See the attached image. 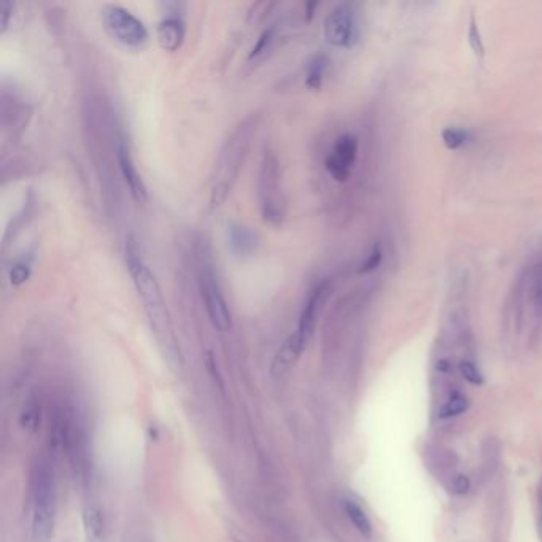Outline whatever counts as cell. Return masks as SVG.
<instances>
[{"label":"cell","instance_id":"cell-24","mask_svg":"<svg viewBox=\"0 0 542 542\" xmlns=\"http://www.w3.org/2000/svg\"><path fill=\"white\" fill-rule=\"evenodd\" d=\"M534 303H536L538 311L542 312V264L539 266L536 278H534Z\"/></svg>","mask_w":542,"mask_h":542},{"label":"cell","instance_id":"cell-12","mask_svg":"<svg viewBox=\"0 0 542 542\" xmlns=\"http://www.w3.org/2000/svg\"><path fill=\"white\" fill-rule=\"evenodd\" d=\"M184 38V24L182 18L167 16L157 26V42L166 51H177Z\"/></svg>","mask_w":542,"mask_h":542},{"label":"cell","instance_id":"cell-25","mask_svg":"<svg viewBox=\"0 0 542 542\" xmlns=\"http://www.w3.org/2000/svg\"><path fill=\"white\" fill-rule=\"evenodd\" d=\"M471 490V480L466 476H458L454 482V491L457 495H466Z\"/></svg>","mask_w":542,"mask_h":542},{"label":"cell","instance_id":"cell-21","mask_svg":"<svg viewBox=\"0 0 542 542\" xmlns=\"http://www.w3.org/2000/svg\"><path fill=\"white\" fill-rule=\"evenodd\" d=\"M21 424L29 431L37 429L40 424V407L36 402H29L23 410L21 415Z\"/></svg>","mask_w":542,"mask_h":542},{"label":"cell","instance_id":"cell-18","mask_svg":"<svg viewBox=\"0 0 542 542\" xmlns=\"http://www.w3.org/2000/svg\"><path fill=\"white\" fill-rule=\"evenodd\" d=\"M468 406H469L468 397H466L464 395L457 393V395L452 396L450 401L442 407L441 417L442 418H449V417L459 415V414H463L466 409H468Z\"/></svg>","mask_w":542,"mask_h":542},{"label":"cell","instance_id":"cell-5","mask_svg":"<svg viewBox=\"0 0 542 542\" xmlns=\"http://www.w3.org/2000/svg\"><path fill=\"white\" fill-rule=\"evenodd\" d=\"M259 201L266 222L280 224L285 214V201L280 187V170L276 155L266 152L259 172Z\"/></svg>","mask_w":542,"mask_h":542},{"label":"cell","instance_id":"cell-22","mask_svg":"<svg viewBox=\"0 0 542 542\" xmlns=\"http://www.w3.org/2000/svg\"><path fill=\"white\" fill-rule=\"evenodd\" d=\"M459 372H462L464 379L468 380L469 383H472V385H482L484 383L482 374H480V370L477 369V366L472 361L464 360V361L459 363Z\"/></svg>","mask_w":542,"mask_h":542},{"label":"cell","instance_id":"cell-8","mask_svg":"<svg viewBox=\"0 0 542 542\" xmlns=\"http://www.w3.org/2000/svg\"><path fill=\"white\" fill-rule=\"evenodd\" d=\"M325 37L328 43L338 48H353L360 40V26L352 5L342 4L325 19Z\"/></svg>","mask_w":542,"mask_h":542},{"label":"cell","instance_id":"cell-6","mask_svg":"<svg viewBox=\"0 0 542 542\" xmlns=\"http://www.w3.org/2000/svg\"><path fill=\"white\" fill-rule=\"evenodd\" d=\"M102 21L110 36L123 45L139 48L148 40L145 24L125 6L107 5L102 11Z\"/></svg>","mask_w":542,"mask_h":542},{"label":"cell","instance_id":"cell-17","mask_svg":"<svg viewBox=\"0 0 542 542\" xmlns=\"http://www.w3.org/2000/svg\"><path fill=\"white\" fill-rule=\"evenodd\" d=\"M468 38H469V45H471V50L474 51V54L477 58L482 59L485 56V45H484V40H482V33H480V29H479V24H477V19L474 16V13H472L471 18H469V32H468Z\"/></svg>","mask_w":542,"mask_h":542},{"label":"cell","instance_id":"cell-4","mask_svg":"<svg viewBox=\"0 0 542 542\" xmlns=\"http://www.w3.org/2000/svg\"><path fill=\"white\" fill-rule=\"evenodd\" d=\"M32 530L33 536L45 542L53 536L54 514H56V491H54L53 471L45 462L36 464L32 476Z\"/></svg>","mask_w":542,"mask_h":542},{"label":"cell","instance_id":"cell-15","mask_svg":"<svg viewBox=\"0 0 542 542\" xmlns=\"http://www.w3.org/2000/svg\"><path fill=\"white\" fill-rule=\"evenodd\" d=\"M345 512L347 517L352 521L353 526L358 530L363 536L369 538L372 534V525H370V520L368 518L366 512L361 509V506H358L355 501H345Z\"/></svg>","mask_w":542,"mask_h":542},{"label":"cell","instance_id":"cell-7","mask_svg":"<svg viewBox=\"0 0 542 542\" xmlns=\"http://www.w3.org/2000/svg\"><path fill=\"white\" fill-rule=\"evenodd\" d=\"M199 285H201V294L205 303V308H207L209 318L218 331H229L232 320L231 312L228 308V303L223 296L222 288H219L218 278L212 267L204 266L201 269V276H199Z\"/></svg>","mask_w":542,"mask_h":542},{"label":"cell","instance_id":"cell-1","mask_svg":"<svg viewBox=\"0 0 542 542\" xmlns=\"http://www.w3.org/2000/svg\"><path fill=\"white\" fill-rule=\"evenodd\" d=\"M126 264L130 277L134 280L137 293H139L143 303V308H145L150 326H152V331L156 335V340L160 342V345L164 348V352H166L170 358H177L178 350L174 326L172 320H170L167 306L164 303L162 291L156 277L153 276V272L150 271V267L147 266L145 261H143L139 245H137L132 236L126 239Z\"/></svg>","mask_w":542,"mask_h":542},{"label":"cell","instance_id":"cell-3","mask_svg":"<svg viewBox=\"0 0 542 542\" xmlns=\"http://www.w3.org/2000/svg\"><path fill=\"white\" fill-rule=\"evenodd\" d=\"M329 288H331L329 286V282L325 280V282L318 283L308 293L303 312H301L298 329L283 342V345L280 347L278 353L276 355V360H273L272 374L276 377L285 374L286 370L298 361L301 353L304 352L307 344L311 342L315 325H317L318 313L328 296Z\"/></svg>","mask_w":542,"mask_h":542},{"label":"cell","instance_id":"cell-16","mask_svg":"<svg viewBox=\"0 0 542 542\" xmlns=\"http://www.w3.org/2000/svg\"><path fill=\"white\" fill-rule=\"evenodd\" d=\"M85 526L88 536L91 539H99L102 536V531H104V518H102L99 509L89 507L85 512Z\"/></svg>","mask_w":542,"mask_h":542},{"label":"cell","instance_id":"cell-11","mask_svg":"<svg viewBox=\"0 0 542 542\" xmlns=\"http://www.w3.org/2000/svg\"><path fill=\"white\" fill-rule=\"evenodd\" d=\"M228 245L236 256H250L251 253L256 250L258 236L249 226L237 222H231L228 224Z\"/></svg>","mask_w":542,"mask_h":542},{"label":"cell","instance_id":"cell-19","mask_svg":"<svg viewBox=\"0 0 542 542\" xmlns=\"http://www.w3.org/2000/svg\"><path fill=\"white\" fill-rule=\"evenodd\" d=\"M31 277V264L27 261H18L10 269V283L19 286L27 282Z\"/></svg>","mask_w":542,"mask_h":542},{"label":"cell","instance_id":"cell-27","mask_svg":"<svg viewBox=\"0 0 542 542\" xmlns=\"http://www.w3.org/2000/svg\"><path fill=\"white\" fill-rule=\"evenodd\" d=\"M449 368H450V365H449V361H445V360H441V361H437V369H439V370H442V372H447V370H449Z\"/></svg>","mask_w":542,"mask_h":542},{"label":"cell","instance_id":"cell-20","mask_svg":"<svg viewBox=\"0 0 542 542\" xmlns=\"http://www.w3.org/2000/svg\"><path fill=\"white\" fill-rule=\"evenodd\" d=\"M382 259H383L382 246L379 244H375L372 246V250H370V253L368 255V258L365 259V263H363L360 266L358 273H370V272H374L377 269V267H379L382 264Z\"/></svg>","mask_w":542,"mask_h":542},{"label":"cell","instance_id":"cell-10","mask_svg":"<svg viewBox=\"0 0 542 542\" xmlns=\"http://www.w3.org/2000/svg\"><path fill=\"white\" fill-rule=\"evenodd\" d=\"M118 162H120L123 178H125L130 194H132V197L135 199L137 202H145L147 201L145 183H143L140 174L137 172V167L134 164L132 156H130L129 148L123 142L120 143V147H118Z\"/></svg>","mask_w":542,"mask_h":542},{"label":"cell","instance_id":"cell-2","mask_svg":"<svg viewBox=\"0 0 542 542\" xmlns=\"http://www.w3.org/2000/svg\"><path fill=\"white\" fill-rule=\"evenodd\" d=\"M256 123L258 116H246L234 129V132L231 134L229 139L226 140L224 147L222 148V152H219L210 193L212 209L222 205L224 199L228 197L232 184H234L239 175L240 166H242L245 160L246 152H249L251 137L256 132Z\"/></svg>","mask_w":542,"mask_h":542},{"label":"cell","instance_id":"cell-13","mask_svg":"<svg viewBox=\"0 0 542 542\" xmlns=\"http://www.w3.org/2000/svg\"><path fill=\"white\" fill-rule=\"evenodd\" d=\"M328 67V58L325 54H315L308 61L306 71V85L311 89H320L323 85V77Z\"/></svg>","mask_w":542,"mask_h":542},{"label":"cell","instance_id":"cell-26","mask_svg":"<svg viewBox=\"0 0 542 542\" xmlns=\"http://www.w3.org/2000/svg\"><path fill=\"white\" fill-rule=\"evenodd\" d=\"M10 11H11V4L2 2V6H0V24H2V29H5L6 21H9Z\"/></svg>","mask_w":542,"mask_h":542},{"label":"cell","instance_id":"cell-23","mask_svg":"<svg viewBox=\"0 0 542 542\" xmlns=\"http://www.w3.org/2000/svg\"><path fill=\"white\" fill-rule=\"evenodd\" d=\"M272 33H273V29H272V27H269V29L263 31V33H261L259 38H258L256 45L253 46V50H251V53H250V59L259 56L261 53H264V51L267 50V46H269L271 42H272Z\"/></svg>","mask_w":542,"mask_h":542},{"label":"cell","instance_id":"cell-9","mask_svg":"<svg viewBox=\"0 0 542 542\" xmlns=\"http://www.w3.org/2000/svg\"><path fill=\"white\" fill-rule=\"evenodd\" d=\"M358 156V139L353 134H342L326 157L325 167L333 180L344 183L350 178Z\"/></svg>","mask_w":542,"mask_h":542},{"label":"cell","instance_id":"cell-14","mask_svg":"<svg viewBox=\"0 0 542 542\" xmlns=\"http://www.w3.org/2000/svg\"><path fill=\"white\" fill-rule=\"evenodd\" d=\"M442 142L444 145L450 152H457V150H462L463 147L468 145V143L472 140V135L468 129L458 127V126H449L445 127L442 132Z\"/></svg>","mask_w":542,"mask_h":542}]
</instances>
